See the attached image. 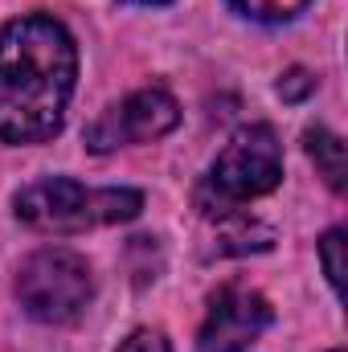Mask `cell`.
<instances>
[{"label":"cell","instance_id":"6da1fadb","mask_svg":"<svg viewBox=\"0 0 348 352\" xmlns=\"http://www.w3.org/2000/svg\"><path fill=\"white\" fill-rule=\"evenodd\" d=\"M78 82V45L58 16L29 12L0 29V144H45L62 131Z\"/></svg>","mask_w":348,"mask_h":352},{"label":"cell","instance_id":"7a4b0ae2","mask_svg":"<svg viewBox=\"0 0 348 352\" xmlns=\"http://www.w3.org/2000/svg\"><path fill=\"white\" fill-rule=\"evenodd\" d=\"M140 188H90L70 176H45L12 197V213L33 234H87L140 217Z\"/></svg>","mask_w":348,"mask_h":352},{"label":"cell","instance_id":"3957f363","mask_svg":"<svg viewBox=\"0 0 348 352\" xmlns=\"http://www.w3.org/2000/svg\"><path fill=\"white\" fill-rule=\"evenodd\" d=\"M283 184V144L274 127L254 123L242 127L209 164V173L197 184V209L209 221H221L238 213L246 201H259Z\"/></svg>","mask_w":348,"mask_h":352},{"label":"cell","instance_id":"277c9868","mask_svg":"<svg viewBox=\"0 0 348 352\" xmlns=\"http://www.w3.org/2000/svg\"><path fill=\"white\" fill-rule=\"evenodd\" d=\"M94 299L90 263L70 246H41L17 266V303L29 320L62 328L74 324Z\"/></svg>","mask_w":348,"mask_h":352},{"label":"cell","instance_id":"5b68a950","mask_svg":"<svg viewBox=\"0 0 348 352\" xmlns=\"http://www.w3.org/2000/svg\"><path fill=\"white\" fill-rule=\"evenodd\" d=\"M176 123H180V107L173 94L164 87H144L119 98L111 111H102L90 123L87 148L107 156V152H119L131 144H152V140H164Z\"/></svg>","mask_w":348,"mask_h":352},{"label":"cell","instance_id":"8992f818","mask_svg":"<svg viewBox=\"0 0 348 352\" xmlns=\"http://www.w3.org/2000/svg\"><path fill=\"white\" fill-rule=\"evenodd\" d=\"M274 311L254 287L242 283H226L205 311V324L197 332V349L201 352H246L259 344V336L270 328Z\"/></svg>","mask_w":348,"mask_h":352},{"label":"cell","instance_id":"52a82bcc","mask_svg":"<svg viewBox=\"0 0 348 352\" xmlns=\"http://www.w3.org/2000/svg\"><path fill=\"white\" fill-rule=\"evenodd\" d=\"M303 148H307V156L316 160L320 176L328 180V188H332V192H345V184H348L345 140H340L336 131H328V127H307V131H303Z\"/></svg>","mask_w":348,"mask_h":352},{"label":"cell","instance_id":"ba28073f","mask_svg":"<svg viewBox=\"0 0 348 352\" xmlns=\"http://www.w3.org/2000/svg\"><path fill=\"white\" fill-rule=\"evenodd\" d=\"M312 0H230L234 12H242L246 21H259V25H283V21H295Z\"/></svg>","mask_w":348,"mask_h":352},{"label":"cell","instance_id":"9c48e42d","mask_svg":"<svg viewBox=\"0 0 348 352\" xmlns=\"http://www.w3.org/2000/svg\"><path fill=\"white\" fill-rule=\"evenodd\" d=\"M320 263H324V274H328L332 291L345 295V230L340 226H332L320 238Z\"/></svg>","mask_w":348,"mask_h":352},{"label":"cell","instance_id":"30bf717a","mask_svg":"<svg viewBox=\"0 0 348 352\" xmlns=\"http://www.w3.org/2000/svg\"><path fill=\"white\" fill-rule=\"evenodd\" d=\"M119 352H173V344H168V336L156 332V328H135V332L119 344Z\"/></svg>","mask_w":348,"mask_h":352},{"label":"cell","instance_id":"8fae6325","mask_svg":"<svg viewBox=\"0 0 348 352\" xmlns=\"http://www.w3.org/2000/svg\"><path fill=\"white\" fill-rule=\"evenodd\" d=\"M307 90H316V78H312L307 70H291V74L279 82V94H283V98H291V102H295V98H303Z\"/></svg>","mask_w":348,"mask_h":352},{"label":"cell","instance_id":"7c38bea8","mask_svg":"<svg viewBox=\"0 0 348 352\" xmlns=\"http://www.w3.org/2000/svg\"><path fill=\"white\" fill-rule=\"evenodd\" d=\"M123 4H135V8H160V4H173V0H123Z\"/></svg>","mask_w":348,"mask_h":352},{"label":"cell","instance_id":"4fadbf2b","mask_svg":"<svg viewBox=\"0 0 348 352\" xmlns=\"http://www.w3.org/2000/svg\"><path fill=\"white\" fill-rule=\"evenodd\" d=\"M332 352H340V349H332Z\"/></svg>","mask_w":348,"mask_h":352}]
</instances>
